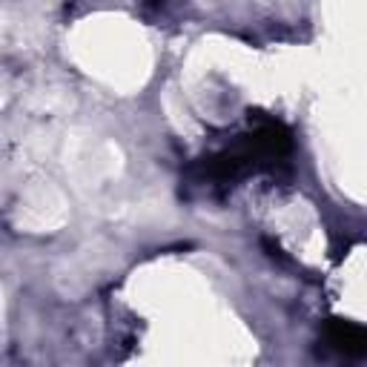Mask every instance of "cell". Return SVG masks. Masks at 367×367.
<instances>
[{"instance_id":"obj_1","label":"cell","mask_w":367,"mask_h":367,"mask_svg":"<svg viewBox=\"0 0 367 367\" xmlns=\"http://www.w3.org/2000/svg\"><path fill=\"white\" fill-rule=\"evenodd\" d=\"M325 336H327V341L338 353H345V356H367V327L333 319L327 325Z\"/></svg>"}]
</instances>
